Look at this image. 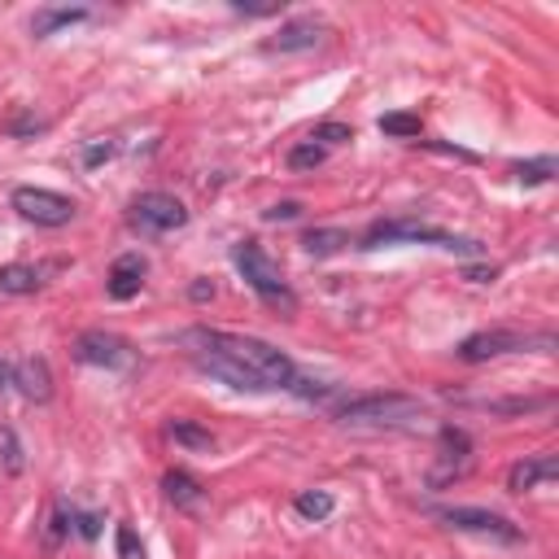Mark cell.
Segmentation results:
<instances>
[{
    "instance_id": "20",
    "label": "cell",
    "mask_w": 559,
    "mask_h": 559,
    "mask_svg": "<svg viewBox=\"0 0 559 559\" xmlns=\"http://www.w3.org/2000/svg\"><path fill=\"white\" fill-rule=\"evenodd\" d=\"M332 493L328 489H301L297 498H293V511L301 515V520H328L332 515Z\"/></svg>"
},
{
    "instance_id": "34",
    "label": "cell",
    "mask_w": 559,
    "mask_h": 559,
    "mask_svg": "<svg viewBox=\"0 0 559 559\" xmlns=\"http://www.w3.org/2000/svg\"><path fill=\"white\" fill-rule=\"evenodd\" d=\"M9 389H13V362L0 358V393H9Z\"/></svg>"
},
{
    "instance_id": "13",
    "label": "cell",
    "mask_w": 559,
    "mask_h": 559,
    "mask_svg": "<svg viewBox=\"0 0 559 559\" xmlns=\"http://www.w3.org/2000/svg\"><path fill=\"white\" fill-rule=\"evenodd\" d=\"M559 476V459L555 454H528V459H520L511 472H507V489L511 493H528V489H537V485H550Z\"/></svg>"
},
{
    "instance_id": "23",
    "label": "cell",
    "mask_w": 559,
    "mask_h": 559,
    "mask_svg": "<svg viewBox=\"0 0 559 559\" xmlns=\"http://www.w3.org/2000/svg\"><path fill=\"white\" fill-rule=\"evenodd\" d=\"M380 131L384 135H393V140H419V131H424V122H419V114H384L380 118Z\"/></svg>"
},
{
    "instance_id": "26",
    "label": "cell",
    "mask_w": 559,
    "mask_h": 559,
    "mask_svg": "<svg viewBox=\"0 0 559 559\" xmlns=\"http://www.w3.org/2000/svg\"><path fill=\"white\" fill-rule=\"evenodd\" d=\"M310 140H314V144H323V148H328V144H345V140H354V127H345V122H332V118H328V122H319V127L310 131Z\"/></svg>"
},
{
    "instance_id": "11",
    "label": "cell",
    "mask_w": 559,
    "mask_h": 559,
    "mask_svg": "<svg viewBox=\"0 0 559 559\" xmlns=\"http://www.w3.org/2000/svg\"><path fill=\"white\" fill-rule=\"evenodd\" d=\"M467 454H472V437H467L463 428L445 424V428H441V463H437V472H432V485H445V480L463 476Z\"/></svg>"
},
{
    "instance_id": "29",
    "label": "cell",
    "mask_w": 559,
    "mask_h": 559,
    "mask_svg": "<svg viewBox=\"0 0 559 559\" xmlns=\"http://www.w3.org/2000/svg\"><path fill=\"white\" fill-rule=\"evenodd\" d=\"M114 542H118V559H144V546L135 542V533H131V524H118V533H114Z\"/></svg>"
},
{
    "instance_id": "5",
    "label": "cell",
    "mask_w": 559,
    "mask_h": 559,
    "mask_svg": "<svg viewBox=\"0 0 559 559\" xmlns=\"http://www.w3.org/2000/svg\"><path fill=\"white\" fill-rule=\"evenodd\" d=\"M9 205L17 210V218H26V223H35V227H66V223L79 214V205H74L70 197H61V192H52V188H35V183L13 188V192H9Z\"/></svg>"
},
{
    "instance_id": "19",
    "label": "cell",
    "mask_w": 559,
    "mask_h": 559,
    "mask_svg": "<svg viewBox=\"0 0 559 559\" xmlns=\"http://www.w3.org/2000/svg\"><path fill=\"white\" fill-rule=\"evenodd\" d=\"M511 175H515V183L537 188V183H550V179L559 175V162H555L550 153H542V157H533V162H515Z\"/></svg>"
},
{
    "instance_id": "33",
    "label": "cell",
    "mask_w": 559,
    "mask_h": 559,
    "mask_svg": "<svg viewBox=\"0 0 559 559\" xmlns=\"http://www.w3.org/2000/svg\"><path fill=\"white\" fill-rule=\"evenodd\" d=\"M463 275H467V280H472V284H489V280H493V275H498V271H493V266H489V271H485V266H467V271H463Z\"/></svg>"
},
{
    "instance_id": "21",
    "label": "cell",
    "mask_w": 559,
    "mask_h": 559,
    "mask_svg": "<svg viewBox=\"0 0 559 559\" xmlns=\"http://www.w3.org/2000/svg\"><path fill=\"white\" fill-rule=\"evenodd\" d=\"M183 450H214V432L210 428H197L192 419H170V428H166Z\"/></svg>"
},
{
    "instance_id": "31",
    "label": "cell",
    "mask_w": 559,
    "mask_h": 559,
    "mask_svg": "<svg viewBox=\"0 0 559 559\" xmlns=\"http://www.w3.org/2000/svg\"><path fill=\"white\" fill-rule=\"evenodd\" d=\"M236 13H249V17H271V13H280V4H231Z\"/></svg>"
},
{
    "instance_id": "6",
    "label": "cell",
    "mask_w": 559,
    "mask_h": 559,
    "mask_svg": "<svg viewBox=\"0 0 559 559\" xmlns=\"http://www.w3.org/2000/svg\"><path fill=\"white\" fill-rule=\"evenodd\" d=\"M74 358L87 362V367H105V371H127V367H135V349H131V341H122L118 332H105V328H87V332H79V341H74Z\"/></svg>"
},
{
    "instance_id": "3",
    "label": "cell",
    "mask_w": 559,
    "mask_h": 559,
    "mask_svg": "<svg viewBox=\"0 0 559 559\" xmlns=\"http://www.w3.org/2000/svg\"><path fill=\"white\" fill-rule=\"evenodd\" d=\"M231 262H236V271L245 275V284H249L271 310H280V314H297V293L288 288L284 271L258 249V240H240V245H231Z\"/></svg>"
},
{
    "instance_id": "12",
    "label": "cell",
    "mask_w": 559,
    "mask_h": 559,
    "mask_svg": "<svg viewBox=\"0 0 559 559\" xmlns=\"http://www.w3.org/2000/svg\"><path fill=\"white\" fill-rule=\"evenodd\" d=\"M13 384H17V393L26 402H48L52 397V367H48V358L31 354V358L13 362Z\"/></svg>"
},
{
    "instance_id": "22",
    "label": "cell",
    "mask_w": 559,
    "mask_h": 559,
    "mask_svg": "<svg viewBox=\"0 0 559 559\" xmlns=\"http://www.w3.org/2000/svg\"><path fill=\"white\" fill-rule=\"evenodd\" d=\"M22 467H26V450H22L17 432H13L9 424H0V472H4V476H17Z\"/></svg>"
},
{
    "instance_id": "15",
    "label": "cell",
    "mask_w": 559,
    "mask_h": 559,
    "mask_svg": "<svg viewBox=\"0 0 559 559\" xmlns=\"http://www.w3.org/2000/svg\"><path fill=\"white\" fill-rule=\"evenodd\" d=\"M319 39H323V22H314V17H293V22L280 26L275 39H266V52H306V48H314Z\"/></svg>"
},
{
    "instance_id": "24",
    "label": "cell",
    "mask_w": 559,
    "mask_h": 559,
    "mask_svg": "<svg viewBox=\"0 0 559 559\" xmlns=\"http://www.w3.org/2000/svg\"><path fill=\"white\" fill-rule=\"evenodd\" d=\"M323 162H328V148L314 144V140H301V144L288 148V170H314V166H323Z\"/></svg>"
},
{
    "instance_id": "7",
    "label": "cell",
    "mask_w": 559,
    "mask_h": 559,
    "mask_svg": "<svg viewBox=\"0 0 559 559\" xmlns=\"http://www.w3.org/2000/svg\"><path fill=\"white\" fill-rule=\"evenodd\" d=\"M188 223V210L179 197L170 192H140L131 201V227L148 231V236H166V231H179Z\"/></svg>"
},
{
    "instance_id": "9",
    "label": "cell",
    "mask_w": 559,
    "mask_h": 559,
    "mask_svg": "<svg viewBox=\"0 0 559 559\" xmlns=\"http://www.w3.org/2000/svg\"><path fill=\"white\" fill-rule=\"evenodd\" d=\"M437 520H445L459 533H476V537H493V542H520L524 537L520 524H511L507 515L485 511V507H441Z\"/></svg>"
},
{
    "instance_id": "32",
    "label": "cell",
    "mask_w": 559,
    "mask_h": 559,
    "mask_svg": "<svg viewBox=\"0 0 559 559\" xmlns=\"http://www.w3.org/2000/svg\"><path fill=\"white\" fill-rule=\"evenodd\" d=\"M188 297H192V301H210V297H214V284H210V280H197V284L188 288Z\"/></svg>"
},
{
    "instance_id": "1",
    "label": "cell",
    "mask_w": 559,
    "mask_h": 559,
    "mask_svg": "<svg viewBox=\"0 0 559 559\" xmlns=\"http://www.w3.org/2000/svg\"><path fill=\"white\" fill-rule=\"evenodd\" d=\"M179 345H188L192 362L245 393H266V389H293L297 380V362L275 349L271 341L245 336V332H223V328H188L179 336Z\"/></svg>"
},
{
    "instance_id": "17",
    "label": "cell",
    "mask_w": 559,
    "mask_h": 559,
    "mask_svg": "<svg viewBox=\"0 0 559 559\" xmlns=\"http://www.w3.org/2000/svg\"><path fill=\"white\" fill-rule=\"evenodd\" d=\"M349 245V231L345 227H310L306 236H301V249L310 253V258H332V253H341Z\"/></svg>"
},
{
    "instance_id": "10",
    "label": "cell",
    "mask_w": 559,
    "mask_h": 559,
    "mask_svg": "<svg viewBox=\"0 0 559 559\" xmlns=\"http://www.w3.org/2000/svg\"><path fill=\"white\" fill-rule=\"evenodd\" d=\"M144 275H148L144 253H118V258H114V266H109L105 293H109L114 301H131V297L144 288Z\"/></svg>"
},
{
    "instance_id": "25",
    "label": "cell",
    "mask_w": 559,
    "mask_h": 559,
    "mask_svg": "<svg viewBox=\"0 0 559 559\" xmlns=\"http://www.w3.org/2000/svg\"><path fill=\"white\" fill-rule=\"evenodd\" d=\"M48 131V118H39V114H31V109H22L9 127H4V135H13V140H22V135H44Z\"/></svg>"
},
{
    "instance_id": "30",
    "label": "cell",
    "mask_w": 559,
    "mask_h": 559,
    "mask_svg": "<svg viewBox=\"0 0 559 559\" xmlns=\"http://www.w3.org/2000/svg\"><path fill=\"white\" fill-rule=\"evenodd\" d=\"M297 214H301V205H297V201H280V205H271V210H266V218H271V223H280V218H297Z\"/></svg>"
},
{
    "instance_id": "27",
    "label": "cell",
    "mask_w": 559,
    "mask_h": 559,
    "mask_svg": "<svg viewBox=\"0 0 559 559\" xmlns=\"http://www.w3.org/2000/svg\"><path fill=\"white\" fill-rule=\"evenodd\" d=\"M114 153H118V144H114V140H87V144H83V166H87V170H96V166H105Z\"/></svg>"
},
{
    "instance_id": "18",
    "label": "cell",
    "mask_w": 559,
    "mask_h": 559,
    "mask_svg": "<svg viewBox=\"0 0 559 559\" xmlns=\"http://www.w3.org/2000/svg\"><path fill=\"white\" fill-rule=\"evenodd\" d=\"M35 288H39V266H31V262H4V266H0V293L26 297V293H35Z\"/></svg>"
},
{
    "instance_id": "14",
    "label": "cell",
    "mask_w": 559,
    "mask_h": 559,
    "mask_svg": "<svg viewBox=\"0 0 559 559\" xmlns=\"http://www.w3.org/2000/svg\"><path fill=\"white\" fill-rule=\"evenodd\" d=\"M162 493H166V502H175V511H188V515H197L205 507V485L183 467H170L162 476Z\"/></svg>"
},
{
    "instance_id": "16",
    "label": "cell",
    "mask_w": 559,
    "mask_h": 559,
    "mask_svg": "<svg viewBox=\"0 0 559 559\" xmlns=\"http://www.w3.org/2000/svg\"><path fill=\"white\" fill-rule=\"evenodd\" d=\"M92 13L83 9V4H44V9H35V17H31V35L35 39H48V35H57V31H66V26H79V22H87Z\"/></svg>"
},
{
    "instance_id": "2",
    "label": "cell",
    "mask_w": 559,
    "mask_h": 559,
    "mask_svg": "<svg viewBox=\"0 0 559 559\" xmlns=\"http://www.w3.org/2000/svg\"><path fill=\"white\" fill-rule=\"evenodd\" d=\"M336 419L345 428H406L424 419V402L411 393H362L336 406Z\"/></svg>"
},
{
    "instance_id": "8",
    "label": "cell",
    "mask_w": 559,
    "mask_h": 559,
    "mask_svg": "<svg viewBox=\"0 0 559 559\" xmlns=\"http://www.w3.org/2000/svg\"><path fill=\"white\" fill-rule=\"evenodd\" d=\"M555 345V336L550 332H542V336H524V332H511V328H489V332H472L463 345H459V358L463 362H489V358H498V354H511V349H528V345Z\"/></svg>"
},
{
    "instance_id": "28",
    "label": "cell",
    "mask_w": 559,
    "mask_h": 559,
    "mask_svg": "<svg viewBox=\"0 0 559 559\" xmlns=\"http://www.w3.org/2000/svg\"><path fill=\"white\" fill-rule=\"evenodd\" d=\"M70 528H74L83 542H96V537H100V515H92V511H70Z\"/></svg>"
},
{
    "instance_id": "4",
    "label": "cell",
    "mask_w": 559,
    "mask_h": 559,
    "mask_svg": "<svg viewBox=\"0 0 559 559\" xmlns=\"http://www.w3.org/2000/svg\"><path fill=\"white\" fill-rule=\"evenodd\" d=\"M384 245H437V249H445V253H467V258L480 253L476 240H459V236H450V231H441V227H428V223H419V218H389V223H376V227L362 236L358 249H384Z\"/></svg>"
}]
</instances>
